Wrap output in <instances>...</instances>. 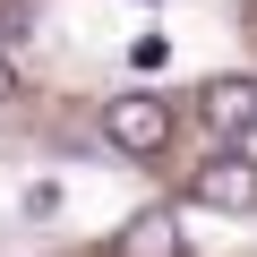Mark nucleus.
I'll return each instance as SVG.
<instances>
[{
    "instance_id": "nucleus-1",
    "label": "nucleus",
    "mask_w": 257,
    "mask_h": 257,
    "mask_svg": "<svg viewBox=\"0 0 257 257\" xmlns=\"http://www.w3.org/2000/svg\"><path fill=\"white\" fill-rule=\"evenodd\" d=\"M103 138H111L120 155H138V163L163 155V146H172V103L146 94V86H138V94H111V103H103Z\"/></svg>"
},
{
    "instance_id": "nucleus-2",
    "label": "nucleus",
    "mask_w": 257,
    "mask_h": 257,
    "mask_svg": "<svg viewBox=\"0 0 257 257\" xmlns=\"http://www.w3.org/2000/svg\"><path fill=\"white\" fill-rule=\"evenodd\" d=\"M197 206H214V214H257V163H248V155H206Z\"/></svg>"
},
{
    "instance_id": "nucleus-3",
    "label": "nucleus",
    "mask_w": 257,
    "mask_h": 257,
    "mask_svg": "<svg viewBox=\"0 0 257 257\" xmlns=\"http://www.w3.org/2000/svg\"><path fill=\"white\" fill-rule=\"evenodd\" d=\"M197 111H206L214 138H248V128H257V77H214L197 94Z\"/></svg>"
},
{
    "instance_id": "nucleus-4",
    "label": "nucleus",
    "mask_w": 257,
    "mask_h": 257,
    "mask_svg": "<svg viewBox=\"0 0 257 257\" xmlns=\"http://www.w3.org/2000/svg\"><path fill=\"white\" fill-rule=\"evenodd\" d=\"M180 240H172V214H138L128 223V257H172Z\"/></svg>"
},
{
    "instance_id": "nucleus-5",
    "label": "nucleus",
    "mask_w": 257,
    "mask_h": 257,
    "mask_svg": "<svg viewBox=\"0 0 257 257\" xmlns=\"http://www.w3.org/2000/svg\"><path fill=\"white\" fill-rule=\"evenodd\" d=\"M163 60H172L163 35H138V43H128V69H163Z\"/></svg>"
},
{
    "instance_id": "nucleus-6",
    "label": "nucleus",
    "mask_w": 257,
    "mask_h": 257,
    "mask_svg": "<svg viewBox=\"0 0 257 257\" xmlns=\"http://www.w3.org/2000/svg\"><path fill=\"white\" fill-rule=\"evenodd\" d=\"M18 206H26V214H35V223H43V214H60V180H35V189H26V197H18Z\"/></svg>"
},
{
    "instance_id": "nucleus-7",
    "label": "nucleus",
    "mask_w": 257,
    "mask_h": 257,
    "mask_svg": "<svg viewBox=\"0 0 257 257\" xmlns=\"http://www.w3.org/2000/svg\"><path fill=\"white\" fill-rule=\"evenodd\" d=\"M0 35H26V9H18V0H0Z\"/></svg>"
},
{
    "instance_id": "nucleus-8",
    "label": "nucleus",
    "mask_w": 257,
    "mask_h": 257,
    "mask_svg": "<svg viewBox=\"0 0 257 257\" xmlns=\"http://www.w3.org/2000/svg\"><path fill=\"white\" fill-rule=\"evenodd\" d=\"M9 94H18V69H9V60H0V103H9Z\"/></svg>"
}]
</instances>
